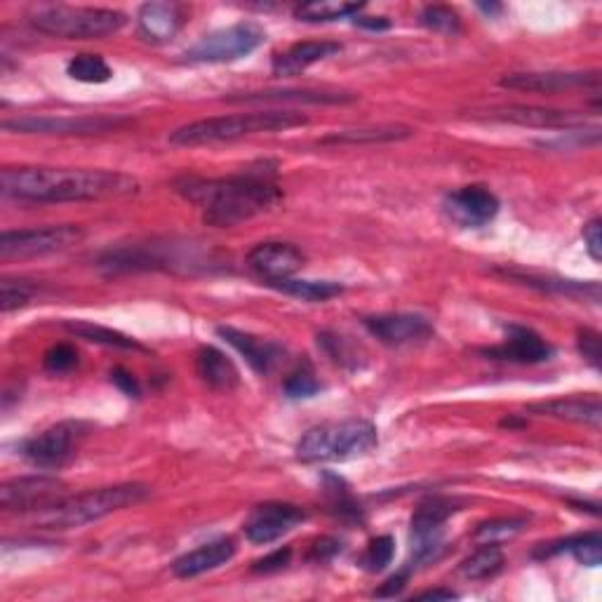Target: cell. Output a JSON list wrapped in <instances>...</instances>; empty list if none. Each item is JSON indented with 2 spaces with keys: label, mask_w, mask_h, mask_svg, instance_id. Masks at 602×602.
Returning <instances> with one entry per match:
<instances>
[{
  "label": "cell",
  "mask_w": 602,
  "mask_h": 602,
  "mask_svg": "<svg viewBox=\"0 0 602 602\" xmlns=\"http://www.w3.org/2000/svg\"><path fill=\"white\" fill-rule=\"evenodd\" d=\"M111 382H114L123 393H128L130 398H139V384H137V379L130 372H125L123 368H118V370L111 372Z\"/></svg>",
  "instance_id": "45"
},
{
  "label": "cell",
  "mask_w": 602,
  "mask_h": 602,
  "mask_svg": "<svg viewBox=\"0 0 602 602\" xmlns=\"http://www.w3.org/2000/svg\"><path fill=\"white\" fill-rule=\"evenodd\" d=\"M572 553V556L586 565V567H598L602 563V536L600 532H589V534H577V536H567L563 542H553L544 544V548H539L534 556L536 558H548L556 556V553Z\"/></svg>",
  "instance_id": "27"
},
{
  "label": "cell",
  "mask_w": 602,
  "mask_h": 602,
  "mask_svg": "<svg viewBox=\"0 0 602 602\" xmlns=\"http://www.w3.org/2000/svg\"><path fill=\"white\" fill-rule=\"evenodd\" d=\"M362 8V3H335V0H321V3H304L294 10V18L299 22H337V20H346L354 18Z\"/></svg>",
  "instance_id": "31"
},
{
  "label": "cell",
  "mask_w": 602,
  "mask_h": 602,
  "mask_svg": "<svg viewBox=\"0 0 602 602\" xmlns=\"http://www.w3.org/2000/svg\"><path fill=\"white\" fill-rule=\"evenodd\" d=\"M196 370L205 384L215 391H233L241 384V372L233 360L215 346H202L196 356Z\"/></svg>",
  "instance_id": "25"
},
{
  "label": "cell",
  "mask_w": 602,
  "mask_h": 602,
  "mask_svg": "<svg viewBox=\"0 0 602 602\" xmlns=\"http://www.w3.org/2000/svg\"><path fill=\"white\" fill-rule=\"evenodd\" d=\"M421 24L431 31H440V34H456L462 28L459 14L448 5H429L421 12Z\"/></svg>",
  "instance_id": "37"
},
{
  "label": "cell",
  "mask_w": 602,
  "mask_h": 602,
  "mask_svg": "<svg viewBox=\"0 0 602 602\" xmlns=\"http://www.w3.org/2000/svg\"><path fill=\"white\" fill-rule=\"evenodd\" d=\"M339 50H341V45L335 40L297 43L274 59V76H280V78L299 76V73H304L309 67L319 65V61H323L327 57H335Z\"/></svg>",
  "instance_id": "23"
},
{
  "label": "cell",
  "mask_w": 602,
  "mask_h": 602,
  "mask_svg": "<svg viewBox=\"0 0 602 602\" xmlns=\"http://www.w3.org/2000/svg\"><path fill=\"white\" fill-rule=\"evenodd\" d=\"M90 426L85 421H59L24 442L22 454L38 468H61L81 448Z\"/></svg>",
  "instance_id": "8"
},
{
  "label": "cell",
  "mask_w": 602,
  "mask_h": 602,
  "mask_svg": "<svg viewBox=\"0 0 602 602\" xmlns=\"http://www.w3.org/2000/svg\"><path fill=\"white\" fill-rule=\"evenodd\" d=\"M174 188L202 210L205 224L231 229L271 212L282 200L276 165L259 163L229 177H182Z\"/></svg>",
  "instance_id": "1"
},
{
  "label": "cell",
  "mask_w": 602,
  "mask_h": 602,
  "mask_svg": "<svg viewBox=\"0 0 602 602\" xmlns=\"http://www.w3.org/2000/svg\"><path fill=\"white\" fill-rule=\"evenodd\" d=\"M503 569V553L499 544H483L478 551L459 565V575L468 581H483L499 575Z\"/></svg>",
  "instance_id": "29"
},
{
  "label": "cell",
  "mask_w": 602,
  "mask_h": 602,
  "mask_svg": "<svg viewBox=\"0 0 602 602\" xmlns=\"http://www.w3.org/2000/svg\"><path fill=\"white\" fill-rule=\"evenodd\" d=\"M485 356L497 358V360H511L522 362V366H536V362H546L553 356V346L536 335L530 327L511 325L509 327V339L499 346L487 348Z\"/></svg>",
  "instance_id": "18"
},
{
  "label": "cell",
  "mask_w": 602,
  "mask_h": 602,
  "mask_svg": "<svg viewBox=\"0 0 602 602\" xmlns=\"http://www.w3.org/2000/svg\"><path fill=\"white\" fill-rule=\"evenodd\" d=\"M415 130L407 125H368V128L341 130L323 137V144H382V141H401L409 139Z\"/></svg>",
  "instance_id": "26"
},
{
  "label": "cell",
  "mask_w": 602,
  "mask_h": 602,
  "mask_svg": "<svg viewBox=\"0 0 602 602\" xmlns=\"http://www.w3.org/2000/svg\"><path fill=\"white\" fill-rule=\"evenodd\" d=\"M217 335L221 339H227L235 351L250 362V368L257 370L259 374H271L285 360V348L280 344L255 337L250 335V332L235 327H219Z\"/></svg>",
  "instance_id": "19"
},
{
  "label": "cell",
  "mask_w": 602,
  "mask_h": 602,
  "mask_svg": "<svg viewBox=\"0 0 602 602\" xmlns=\"http://www.w3.org/2000/svg\"><path fill=\"white\" fill-rule=\"evenodd\" d=\"M370 335L386 346L421 344L433 337V325L419 313H384L366 321Z\"/></svg>",
  "instance_id": "15"
},
{
  "label": "cell",
  "mask_w": 602,
  "mask_h": 602,
  "mask_svg": "<svg viewBox=\"0 0 602 602\" xmlns=\"http://www.w3.org/2000/svg\"><path fill=\"white\" fill-rule=\"evenodd\" d=\"M319 391H321V384L309 366L294 370L288 382H285V393H288L290 398H311V395H315Z\"/></svg>",
  "instance_id": "38"
},
{
  "label": "cell",
  "mask_w": 602,
  "mask_h": 602,
  "mask_svg": "<svg viewBox=\"0 0 602 602\" xmlns=\"http://www.w3.org/2000/svg\"><path fill=\"white\" fill-rule=\"evenodd\" d=\"M393 556H395L393 536H389V534L377 536L368 544L366 553L360 556V567L368 569V572H382L386 565H391Z\"/></svg>",
  "instance_id": "35"
},
{
  "label": "cell",
  "mask_w": 602,
  "mask_h": 602,
  "mask_svg": "<svg viewBox=\"0 0 602 602\" xmlns=\"http://www.w3.org/2000/svg\"><path fill=\"white\" fill-rule=\"evenodd\" d=\"M417 598H419V600H452V598H456V593L450 591V589H433V591H424V593H419Z\"/></svg>",
  "instance_id": "47"
},
{
  "label": "cell",
  "mask_w": 602,
  "mask_h": 602,
  "mask_svg": "<svg viewBox=\"0 0 602 602\" xmlns=\"http://www.w3.org/2000/svg\"><path fill=\"white\" fill-rule=\"evenodd\" d=\"M530 412H534V415H542V417H553V419L591 426V429H595V431L600 429V421H602V407H600L598 395H589V398H583V395H572V398H556L548 403H536L530 407Z\"/></svg>",
  "instance_id": "24"
},
{
  "label": "cell",
  "mask_w": 602,
  "mask_h": 602,
  "mask_svg": "<svg viewBox=\"0 0 602 602\" xmlns=\"http://www.w3.org/2000/svg\"><path fill=\"white\" fill-rule=\"evenodd\" d=\"M34 294H36V288L31 282L5 278L3 282H0V309H3V313L22 309L28 304Z\"/></svg>",
  "instance_id": "36"
},
{
  "label": "cell",
  "mask_w": 602,
  "mask_h": 602,
  "mask_svg": "<svg viewBox=\"0 0 602 602\" xmlns=\"http://www.w3.org/2000/svg\"><path fill=\"white\" fill-rule=\"evenodd\" d=\"M503 88L522 90V92H567L577 88H600L598 71H548V73H513L501 78Z\"/></svg>",
  "instance_id": "16"
},
{
  "label": "cell",
  "mask_w": 602,
  "mask_h": 602,
  "mask_svg": "<svg viewBox=\"0 0 602 602\" xmlns=\"http://www.w3.org/2000/svg\"><path fill=\"white\" fill-rule=\"evenodd\" d=\"M356 24L362 28H370V31H384L391 26V22L386 18H360V20H356Z\"/></svg>",
  "instance_id": "46"
},
{
  "label": "cell",
  "mask_w": 602,
  "mask_h": 602,
  "mask_svg": "<svg viewBox=\"0 0 602 602\" xmlns=\"http://www.w3.org/2000/svg\"><path fill=\"white\" fill-rule=\"evenodd\" d=\"M233 556H235L233 539H215V542L202 544L196 551L174 560L172 572L180 579H194L205 572H212V569L221 565H227Z\"/></svg>",
  "instance_id": "22"
},
{
  "label": "cell",
  "mask_w": 602,
  "mask_h": 602,
  "mask_svg": "<svg viewBox=\"0 0 602 602\" xmlns=\"http://www.w3.org/2000/svg\"><path fill=\"white\" fill-rule=\"evenodd\" d=\"M445 212L464 229H481L499 212V198L487 186L471 184L448 194Z\"/></svg>",
  "instance_id": "14"
},
{
  "label": "cell",
  "mask_w": 602,
  "mask_h": 602,
  "mask_svg": "<svg viewBox=\"0 0 602 602\" xmlns=\"http://www.w3.org/2000/svg\"><path fill=\"white\" fill-rule=\"evenodd\" d=\"M43 362H45V370L61 374V372H69L78 366V354L71 344H57L45 354Z\"/></svg>",
  "instance_id": "39"
},
{
  "label": "cell",
  "mask_w": 602,
  "mask_h": 602,
  "mask_svg": "<svg viewBox=\"0 0 602 602\" xmlns=\"http://www.w3.org/2000/svg\"><path fill=\"white\" fill-rule=\"evenodd\" d=\"M309 118L297 114V111H252V114H235V116H217L202 118L196 123L182 125V128L170 135V141L177 147H202L217 144V141H233L252 135H268L280 130H292L299 125H306Z\"/></svg>",
  "instance_id": "4"
},
{
  "label": "cell",
  "mask_w": 602,
  "mask_h": 602,
  "mask_svg": "<svg viewBox=\"0 0 602 602\" xmlns=\"http://www.w3.org/2000/svg\"><path fill=\"white\" fill-rule=\"evenodd\" d=\"M65 483L50 475H24L0 487V506L8 513H36L65 495Z\"/></svg>",
  "instance_id": "11"
},
{
  "label": "cell",
  "mask_w": 602,
  "mask_h": 602,
  "mask_svg": "<svg viewBox=\"0 0 602 602\" xmlns=\"http://www.w3.org/2000/svg\"><path fill=\"white\" fill-rule=\"evenodd\" d=\"M247 264L255 274H259L268 285L292 278L301 266H304V255L290 243H259L247 255Z\"/></svg>",
  "instance_id": "17"
},
{
  "label": "cell",
  "mask_w": 602,
  "mask_h": 602,
  "mask_svg": "<svg viewBox=\"0 0 602 602\" xmlns=\"http://www.w3.org/2000/svg\"><path fill=\"white\" fill-rule=\"evenodd\" d=\"M323 493L327 497V503H329V511L339 516L341 520H362V511L360 506L356 503L354 495L348 493V487L341 478H337V475H325V483H323Z\"/></svg>",
  "instance_id": "32"
},
{
  "label": "cell",
  "mask_w": 602,
  "mask_h": 602,
  "mask_svg": "<svg viewBox=\"0 0 602 602\" xmlns=\"http://www.w3.org/2000/svg\"><path fill=\"white\" fill-rule=\"evenodd\" d=\"M290 558H292L290 548H278L271 553V556L257 560L252 569H255V572H278V569H282L290 563Z\"/></svg>",
  "instance_id": "43"
},
{
  "label": "cell",
  "mask_w": 602,
  "mask_h": 602,
  "mask_svg": "<svg viewBox=\"0 0 602 602\" xmlns=\"http://www.w3.org/2000/svg\"><path fill=\"white\" fill-rule=\"evenodd\" d=\"M525 528V518H499L483 522V525L475 530V539L481 544H499L503 539H511Z\"/></svg>",
  "instance_id": "34"
},
{
  "label": "cell",
  "mask_w": 602,
  "mask_h": 602,
  "mask_svg": "<svg viewBox=\"0 0 602 602\" xmlns=\"http://www.w3.org/2000/svg\"><path fill=\"white\" fill-rule=\"evenodd\" d=\"M151 497V487L141 483H125L90 489L76 497H61L45 509L31 513L34 525L40 530H73L97 522L111 513L130 509Z\"/></svg>",
  "instance_id": "3"
},
{
  "label": "cell",
  "mask_w": 602,
  "mask_h": 602,
  "mask_svg": "<svg viewBox=\"0 0 602 602\" xmlns=\"http://www.w3.org/2000/svg\"><path fill=\"white\" fill-rule=\"evenodd\" d=\"M31 24L40 34L92 40L106 38L128 24V14L114 8H73V5H43L31 12Z\"/></svg>",
  "instance_id": "6"
},
{
  "label": "cell",
  "mask_w": 602,
  "mask_h": 602,
  "mask_svg": "<svg viewBox=\"0 0 602 602\" xmlns=\"http://www.w3.org/2000/svg\"><path fill=\"white\" fill-rule=\"evenodd\" d=\"M407 579H409V569L405 567L403 572L393 575L391 579H386L382 586H379L374 595H377V598H395V595H401L403 589L407 586Z\"/></svg>",
  "instance_id": "44"
},
{
  "label": "cell",
  "mask_w": 602,
  "mask_h": 602,
  "mask_svg": "<svg viewBox=\"0 0 602 602\" xmlns=\"http://www.w3.org/2000/svg\"><path fill=\"white\" fill-rule=\"evenodd\" d=\"M186 10L180 3H147L139 8L137 24L144 40L163 45L180 34Z\"/></svg>",
  "instance_id": "20"
},
{
  "label": "cell",
  "mask_w": 602,
  "mask_h": 602,
  "mask_svg": "<svg viewBox=\"0 0 602 602\" xmlns=\"http://www.w3.org/2000/svg\"><path fill=\"white\" fill-rule=\"evenodd\" d=\"M304 520L306 511L301 506L288 501H268L250 513L245 522V536L252 544H271Z\"/></svg>",
  "instance_id": "12"
},
{
  "label": "cell",
  "mask_w": 602,
  "mask_h": 602,
  "mask_svg": "<svg viewBox=\"0 0 602 602\" xmlns=\"http://www.w3.org/2000/svg\"><path fill=\"white\" fill-rule=\"evenodd\" d=\"M266 40V31L255 22H238L233 26L212 31L196 45L188 47L184 59L192 65H224L252 55Z\"/></svg>",
  "instance_id": "7"
},
{
  "label": "cell",
  "mask_w": 602,
  "mask_h": 602,
  "mask_svg": "<svg viewBox=\"0 0 602 602\" xmlns=\"http://www.w3.org/2000/svg\"><path fill=\"white\" fill-rule=\"evenodd\" d=\"M271 288L280 290L282 294L297 297L301 301H325L344 290L339 282H332V280H297V278H285V280L271 282Z\"/></svg>",
  "instance_id": "30"
},
{
  "label": "cell",
  "mask_w": 602,
  "mask_h": 602,
  "mask_svg": "<svg viewBox=\"0 0 602 602\" xmlns=\"http://www.w3.org/2000/svg\"><path fill=\"white\" fill-rule=\"evenodd\" d=\"M83 241V229L65 227H45V229H22L5 231L0 235V257L3 259H28L61 252Z\"/></svg>",
  "instance_id": "9"
},
{
  "label": "cell",
  "mask_w": 602,
  "mask_h": 602,
  "mask_svg": "<svg viewBox=\"0 0 602 602\" xmlns=\"http://www.w3.org/2000/svg\"><path fill=\"white\" fill-rule=\"evenodd\" d=\"M356 94L341 90H266V92H250L229 97L233 104H348L354 102Z\"/></svg>",
  "instance_id": "21"
},
{
  "label": "cell",
  "mask_w": 602,
  "mask_h": 602,
  "mask_svg": "<svg viewBox=\"0 0 602 602\" xmlns=\"http://www.w3.org/2000/svg\"><path fill=\"white\" fill-rule=\"evenodd\" d=\"M481 10H485L487 14H495V12H501V5H478Z\"/></svg>",
  "instance_id": "48"
},
{
  "label": "cell",
  "mask_w": 602,
  "mask_h": 602,
  "mask_svg": "<svg viewBox=\"0 0 602 602\" xmlns=\"http://www.w3.org/2000/svg\"><path fill=\"white\" fill-rule=\"evenodd\" d=\"M473 118H487L499 123L528 125V128H551V130H575L586 123L577 111H558L544 106H495L487 111H473Z\"/></svg>",
  "instance_id": "13"
},
{
  "label": "cell",
  "mask_w": 602,
  "mask_h": 602,
  "mask_svg": "<svg viewBox=\"0 0 602 602\" xmlns=\"http://www.w3.org/2000/svg\"><path fill=\"white\" fill-rule=\"evenodd\" d=\"M130 120L123 116H22L3 123V130L22 135H102Z\"/></svg>",
  "instance_id": "10"
},
{
  "label": "cell",
  "mask_w": 602,
  "mask_h": 602,
  "mask_svg": "<svg viewBox=\"0 0 602 602\" xmlns=\"http://www.w3.org/2000/svg\"><path fill=\"white\" fill-rule=\"evenodd\" d=\"M341 542H339V539H332V536H321L319 539V542H315L313 546H311V560H329V558H335L337 556V553H341Z\"/></svg>",
  "instance_id": "42"
},
{
  "label": "cell",
  "mask_w": 602,
  "mask_h": 602,
  "mask_svg": "<svg viewBox=\"0 0 602 602\" xmlns=\"http://www.w3.org/2000/svg\"><path fill=\"white\" fill-rule=\"evenodd\" d=\"M379 445L377 426L366 419H346L313 426L297 442V459L304 464L351 462Z\"/></svg>",
  "instance_id": "5"
},
{
  "label": "cell",
  "mask_w": 602,
  "mask_h": 602,
  "mask_svg": "<svg viewBox=\"0 0 602 602\" xmlns=\"http://www.w3.org/2000/svg\"><path fill=\"white\" fill-rule=\"evenodd\" d=\"M577 344H579V351H581L583 360L589 362L591 368L600 370V356H602V348H600V335H598V332H595V329H589V327L581 329V332H579V339H577Z\"/></svg>",
  "instance_id": "40"
},
{
  "label": "cell",
  "mask_w": 602,
  "mask_h": 602,
  "mask_svg": "<svg viewBox=\"0 0 602 602\" xmlns=\"http://www.w3.org/2000/svg\"><path fill=\"white\" fill-rule=\"evenodd\" d=\"M583 243L593 262L602 259V221L595 217L583 227Z\"/></svg>",
  "instance_id": "41"
},
{
  "label": "cell",
  "mask_w": 602,
  "mask_h": 602,
  "mask_svg": "<svg viewBox=\"0 0 602 602\" xmlns=\"http://www.w3.org/2000/svg\"><path fill=\"white\" fill-rule=\"evenodd\" d=\"M67 73L78 83H88V85H100L111 81V67L100 55H78L67 65Z\"/></svg>",
  "instance_id": "33"
},
{
  "label": "cell",
  "mask_w": 602,
  "mask_h": 602,
  "mask_svg": "<svg viewBox=\"0 0 602 602\" xmlns=\"http://www.w3.org/2000/svg\"><path fill=\"white\" fill-rule=\"evenodd\" d=\"M0 192L28 202H83L128 198L139 192L130 174L85 167H5Z\"/></svg>",
  "instance_id": "2"
},
{
  "label": "cell",
  "mask_w": 602,
  "mask_h": 602,
  "mask_svg": "<svg viewBox=\"0 0 602 602\" xmlns=\"http://www.w3.org/2000/svg\"><path fill=\"white\" fill-rule=\"evenodd\" d=\"M65 327L78 339H85L92 344H102L108 348H125V351H144V346H141L139 341H135L132 337L123 335V332H116L111 327H102V325H94L88 321H69Z\"/></svg>",
  "instance_id": "28"
}]
</instances>
